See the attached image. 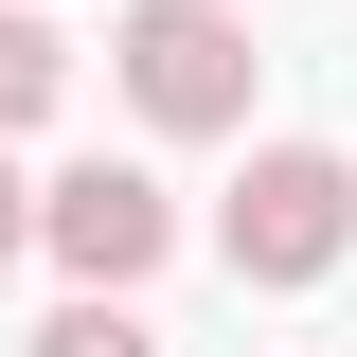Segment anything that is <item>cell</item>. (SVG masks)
Here are the masks:
<instances>
[{
  "instance_id": "obj_3",
  "label": "cell",
  "mask_w": 357,
  "mask_h": 357,
  "mask_svg": "<svg viewBox=\"0 0 357 357\" xmlns=\"http://www.w3.org/2000/svg\"><path fill=\"white\" fill-rule=\"evenodd\" d=\"M36 250L72 268V286H143V268L178 250V197L143 161H72V178H36Z\"/></svg>"
},
{
  "instance_id": "obj_4",
  "label": "cell",
  "mask_w": 357,
  "mask_h": 357,
  "mask_svg": "<svg viewBox=\"0 0 357 357\" xmlns=\"http://www.w3.org/2000/svg\"><path fill=\"white\" fill-rule=\"evenodd\" d=\"M54 89H72V36H54L36 0H0V143H18V126H54Z\"/></svg>"
},
{
  "instance_id": "obj_6",
  "label": "cell",
  "mask_w": 357,
  "mask_h": 357,
  "mask_svg": "<svg viewBox=\"0 0 357 357\" xmlns=\"http://www.w3.org/2000/svg\"><path fill=\"white\" fill-rule=\"evenodd\" d=\"M18 250H36V178L0 161V268H18Z\"/></svg>"
},
{
  "instance_id": "obj_2",
  "label": "cell",
  "mask_w": 357,
  "mask_h": 357,
  "mask_svg": "<svg viewBox=\"0 0 357 357\" xmlns=\"http://www.w3.org/2000/svg\"><path fill=\"white\" fill-rule=\"evenodd\" d=\"M215 250H232V286H321V268L357 250V161L340 143H268V161L232 178Z\"/></svg>"
},
{
  "instance_id": "obj_1",
  "label": "cell",
  "mask_w": 357,
  "mask_h": 357,
  "mask_svg": "<svg viewBox=\"0 0 357 357\" xmlns=\"http://www.w3.org/2000/svg\"><path fill=\"white\" fill-rule=\"evenodd\" d=\"M107 72H126V107H143L161 143H215V126H250V18H232V0H126Z\"/></svg>"
},
{
  "instance_id": "obj_5",
  "label": "cell",
  "mask_w": 357,
  "mask_h": 357,
  "mask_svg": "<svg viewBox=\"0 0 357 357\" xmlns=\"http://www.w3.org/2000/svg\"><path fill=\"white\" fill-rule=\"evenodd\" d=\"M36 357H161V340H143V304H126V286H72V304L36 321Z\"/></svg>"
}]
</instances>
